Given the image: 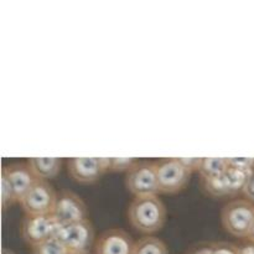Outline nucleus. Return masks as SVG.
I'll use <instances>...</instances> for the list:
<instances>
[{"label": "nucleus", "instance_id": "obj_1", "mask_svg": "<svg viewBox=\"0 0 254 254\" xmlns=\"http://www.w3.org/2000/svg\"><path fill=\"white\" fill-rule=\"evenodd\" d=\"M127 216L136 232L151 236L164 228L168 218V210L159 196H144L133 198Z\"/></svg>", "mask_w": 254, "mask_h": 254}, {"label": "nucleus", "instance_id": "obj_2", "mask_svg": "<svg viewBox=\"0 0 254 254\" xmlns=\"http://www.w3.org/2000/svg\"><path fill=\"white\" fill-rule=\"evenodd\" d=\"M254 222V203L246 198H235L226 203L221 211V223L228 235L247 238Z\"/></svg>", "mask_w": 254, "mask_h": 254}, {"label": "nucleus", "instance_id": "obj_3", "mask_svg": "<svg viewBox=\"0 0 254 254\" xmlns=\"http://www.w3.org/2000/svg\"><path fill=\"white\" fill-rule=\"evenodd\" d=\"M126 188L134 197L159 196L158 169L156 161L141 160L126 174Z\"/></svg>", "mask_w": 254, "mask_h": 254}, {"label": "nucleus", "instance_id": "obj_4", "mask_svg": "<svg viewBox=\"0 0 254 254\" xmlns=\"http://www.w3.org/2000/svg\"><path fill=\"white\" fill-rule=\"evenodd\" d=\"M160 193L175 195L188 188L192 173L185 168L179 158L161 159L156 161Z\"/></svg>", "mask_w": 254, "mask_h": 254}, {"label": "nucleus", "instance_id": "obj_5", "mask_svg": "<svg viewBox=\"0 0 254 254\" xmlns=\"http://www.w3.org/2000/svg\"><path fill=\"white\" fill-rule=\"evenodd\" d=\"M57 196L59 193L50 181L37 179L19 203L25 215H52Z\"/></svg>", "mask_w": 254, "mask_h": 254}, {"label": "nucleus", "instance_id": "obj_6", "mask_svg": "<svg viewBox=\"0 0 254 254\" xmlns=\"http://www.w3.org/2000/svg\"><path fill=\"white\" fill-rule=\"evenodd\" d=\"M61 227L62 225L54 215H25L21 236L32 248L50 238L57 237Z\"/></svg>", "mask_w": 254, "mask_h": 254}, {"label": "nucleus", "instance_id": "obj_7", "mask_svg": "<svg viewBox=\"0 0 254 254\" xmlns=\"http://www.w3.org/2000/svg\"><path fill=\"white\" fill-rule=\"evenodd\" d=\"M57 238L67 248L68 253H89L94 242V227L88 218L68 223L62 226Z\"/></svg>", "mask_w": 254, "mask_h": 254}, {"label": "nucleus", "instance_id": "obj_8", "mask_svg": "<svg viewBox=\"0 0 254 254\" xmlns=\"http://www.w3.org/2000/svg\"><path fill=\"white\" fill-rule=\"evenodd\" d=\"M52 215L64 225L78 222L88 218V210L84 201L77 193L71 191H62L57 196L56 205Z\"/></svg>", "mask_w": 254, "mask_h": 254}, {"label": "nucleus", "instance_id": "obj_9", "mask_svg": "<svg viewBox=\"0 0 254 254\" xmlns=\"http://www.w3.org/2000/svg\"><path fill=\"white\" fill-rule=\"evenodd\" d=\"M135 242L131 236L119 228L107 230L96 243V254H133Z\"/></svg>", "mask_w": 254, "mask_h": 254}, {"label": "nucleus", "instance_id": "obj_10", "mask_svg": "<svg viewBox=\"0 0 254 254\" xmlns=\"http://www.w3.org/2000/svg\"><path fill=\"white\" fill-rule=\"evenodd\" d=\"M67 170L72 180L82 185L97 183L106 174L99 158H72L67 163Z\"/></svg>", "mask_w": 254, "mask_h": 254}, {"label": "nucleus", "instance_id": "obj_11", "mask_svg": "<svg viewBox=\"0 0 254 254\" xmlns=\"http://www.w3.org/2000/svg\"><path fill=\"white\" fill-rule=\"evenodd\" d=\"M1 171H4L9 178L19 202L22 196L27 192V190L37 180L27 163H14L10 164V165H5Z\"/></svg>", "mask_w": 254, "mask_h": 254}, {"label": "nucleus", "instance_id": "obj_12", "mask_svg": "<svg viewBox=\"0 0 254 254\" xmlns=\"http://www.w3.org/2000/svg\"><path fill=\"white\" fill-rule=\"evenodd\" d=\"M27 164L36 179L46 181L56 178L62 168V160L60 158H31L27 160Z\"/></svg>", "mask_w": 254, "mask_h": 254}, {"label": "nucleus", "instance_id": "obj_13", "mask_svg": "<svg viewBox=\"0 0 254 254\" xmlns=\"http://www.w3.org/2000/svg\"><path fill=\"white\" fill-rule=\"evenodd\" d=\"M201 184H202V190L210 197L218 198L226 197V196L231 197L230 184H228L226 173L223 175L215 176V178L201 179Z\"/></svg>", "mask_w": 254, "mask_h": 254}, {"label": "nucleus", "instance_id": "obj_14", "mask_svg": "<svg viewBox=\"0 0 254 254\" xmlns=\"http://www.w3.org/2000/svg\"><path fill=\"white\" fill-rule=\"evenodd\" d=\"M133 254H169V248L160 238L145 236L135 242Z\"/></svg>", "mask_w": 254, "mask_h": 254}, {"label": "nucleus", "instance_id": "obj_15", "mask_svg": "<svg viewBox=\"0 0 254 254\" xmlns=\"http://www.w3.org/2000/svg\"><path fill=\"white\" fill-rule=\"evenodd\" d=\"M227 170V158H203L202 165H201L198 174H200L201 179H210L223 175Z\"/></svg>", "mask_w": 254, "mask_h": 254}, {"label": "nucleus", "instance_id": "obj_16", "mask_svg": "<svg viewBox=\"0 0 254 254\" xmlns=\"http://www.w3.org/2000/svg\"><path fill=\"white\" fill-rule=\"evenodd\" d=\"M253 171H245V170H238V169H233L228 166V170L226 171L227 175L228 184H230V190H231V197H236L240 193H243L246 185L248 183L251 174Z\"/></svg>", "mask_w": 254, "mask_h": 254}, {"label": "nucleus", "instance_id": "obj_17", "mask_svg": "<svg viewBox=\"0 0 254 254\" xmlns=\"http://www.w3.org/2000/svg\"><path fill=\"white\" fill-rule=\"evenodd\" d=\"M32 254H68V251L59 238L54 237L32 247Z\"/></svg>", "mask_w": 254, "mask_h": 254}, {"label": "nucleus", "instance_id": "obj_18", "mask_svg": "<svg viewBox=\"0 0 254 254\" xmlns=\"http://www.w3.org/2000/svg\"><path fill=\"white\" fill-rule=\"evenodd\" d=\"M17 201L16 193H15L14 188H12L11 183H10L9 178L6 176V174L4 171H1V205L2 210L6 211L10 207L15 205Z\"/></svg>", "mask_w": 254, "mask_h": 254}, {"label": "nucleus", "instance_id": "obj_19", "mask_svg": "<svg viewBox=\"0 0 254 254\" xmlns=\"http://www.w3.org/2000/svg\"><path fill=\"white\" fill-rule=\"evenodd\" d=\"M134 158H112V173H128L136 164Z\"/></svg>", "mask_w": 254, "mask_h": 254}, {"label": "nucleus", "instance_id": "obj_20", "mask_svg": "<svg viewBox=\"0 0 254 254\" xmlns=\"http://www.w3.org/2000/svg\"><path fill=\"white\" fill-rule=\"evenodd\" d=\"M228 166L245 171L254 170V158H228Z\"/></svg>", "mask_w": 254, "mask_h": 254}, {"label": "nucleus", "instance_id": "obj_21", "mask_svg": "<svg viewBox=\"0 0 254 254\" xmlns=\"http://www.w3.org/2000/svg\"><path fill=\"white\" fill-rule=\"evenodd\" d=\"M179 160L191 173H198L201 169V165H202L203 158H179Z\"/></svg>", "mask_w": 254, "mask_h": 254}, {"label": "nucleus", "instance_id": "obj_22", "mask_svg": "<svg viewBox=\"0 0 254 254\" xmlns=\"http://www.w3.org/2000/svg\"><path fill=\"white\" fill-rule=\"evenodd\" d=\"M211 247H212V254H238V247L231 243H217Z\"/></svg>", "mask_w": 254, "mask_h": 254}, {"label": "nucleus", "instance_id": "obj_23", "mask_svg": "<svg viewBox=\"0 0 254 254\" xmlns=\"http://www.w3.org/2000/svg\"><path fill=\"white\" fill-rule=\"evenodd\" d=\"M243 196H245L246 200L254 203V170L253 173L251 174L247 185H246L245 190H243Z\"/></svg>", "mask_w": 254, "mask_h": 254}, {"label": "nucleus", "instance_id": "obj_24", "mask_svg": "<svg viewBox=\"0 0 254 254\" xmlns=\"http://www.w3.org/2000/svg\"><path fill=\"white\" fill-rule=\"evenodd\" d=\"M238 254H254V243L248 242L238 247Z\"/></svg>", "mask_w": 254, "mask_h": 254}, {"label": "nucleus", "instance_id": "obj_25", "mask_svg": "<svg viewBox=\"0 0 254 254\" xmlns=\"http://www.w3.org/2000/svg\"><path fill=\"white\" fill-rule=\"evenodd\" d=\"M193 254H212V247L201 248V250L196 251V252Z\"/></svg>", "mask_w": 254, "mask_h": 254}, {"label": "nucleus", "instance_id": "obj_26", "mask_svg": "<svg viewBox=\"0 0 254 254\" xmlns=\"http://www.w3.org/2000/svg\"><path fill=\"white\" fill-rule=\"evenodd\" d=\"M248 241H250V242L254 243V222H253L252 230H251V233H250V236H248Z\"/></svg>", "mask_w": 254, "mask_h": 254}, {"label": "nucleus", "instance_id": "obj_27", "mask_svg": "<svg viewBox=\"0 0 254 254\" xmlns=\"http://www.w3.org/2000/svg\"><path fill=\"white\" fill-rule=\"evenodd\" d=\"M1 254H15L14 253V251H11L10 250V248H2V252H1Z\"/></svg>", "mask_w": 254, "mask_h": 254}, {"label": "nucleus", "instance_id": "obj_28", "mask_svg": "<svg viewBox=\"0 0 254 254\" xmlns=\"http://www.w3.org/2000/svg\"><path fill=\"white\" fill-rule=\"evenodd\" d=\"M68 254H89V253H68Z\"/></svg>", "mask_w": 254, "mask_h": 254}]
</instances>
